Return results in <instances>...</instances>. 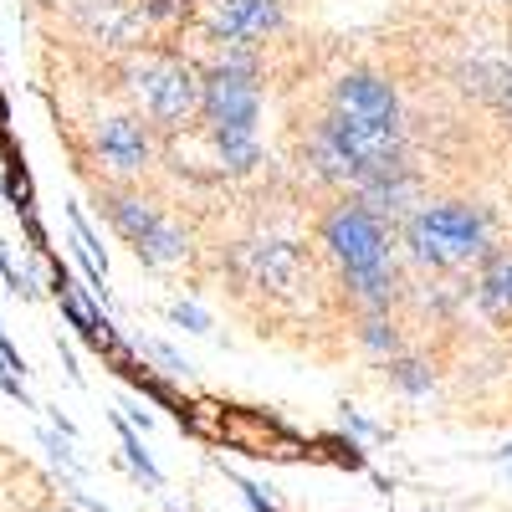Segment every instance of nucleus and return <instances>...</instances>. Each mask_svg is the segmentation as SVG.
<instances>
[{"label": "nucleus", "instance_id": "nucleus-1", "mask_svg": "<svg viewBox=\"0 0 512 512\" xmlns=\"http://www.w3.org/2000/svg\"><path fill=\"white\" fill-rule=\"evenodd\" d=\"M262 67L241 47H221V57L200 72V128L226 175H251L262 164Z\"/></svg>", "mask_w": 512, "mask_h": 512}, {"label": "nucleus", "instance_id": "nucleus-2", "mask_svg": "<svg viewBox=\"0 0 512 512\" xmlns=\"http://www.w3.org/2000/svg\"><path fill=\"white\" fill-rule=\"evenodd\" d=\"M323 246L344 272L354 303L364 313H390L395 303V262H390V231L384 216L364 200V195H344L333 200V210L323 216Z\"/></svg>", "mask_w": 512, "mask_h": 512}, {"label": "nucleus", "instance_id": "nucleus-3", "mask_svg": "<svg viewBox=\"0 0 512 512\" xmlns=\"http://www.w3.org/2000/svg\"><path fill=\"white\" fill-rule=\"evenodd\" d=\"M405 246L415 262L425 267H441V272H456V267H472L492 251V231H487V216L477 205H461V200H436V205H420L410 210L405 221Z\"/></svg>", "mask_w": 512, "mask_h": 512}, {"label": "nucleus", "instance_id": "nucleus-4", "mask_svg": "<svg viewBox=\"0 0 512 512\" xmlns=\"http://www.w3.org/2000/svg\"><path fill=\"white\" fill-rule=\"evenodd\" d=\"M98 210L108 216V226L128 241V251L139 256L144 267H180L185 262V231L164 216V205H154L134 180H118V185H98Z\"/></svg>", "mask_w": 512, "mask_h": 512}, {"label": "nucleus", "instance_id": "nucleus-5", "mask_svg": "<svg viewBox=\"0 0 512 512\" xmlns=\"http://www.w3.org/2000/svg\"><path fill=\"white\" fill-rule=\"evenodd\" d=\"M128 72H134L139 108H144V118L159 128V134H180V128L200 123V67L195 62L154 52V57L134 62Z\"/></svg>", "mask_w": 512, "mask_h": 512}, {"label": "nucleus", "instance_id": "nucleus-6", "mask_svg": "<svg viewBox=\"0 0 512 512\" xmlns=\"http://www.w3.org/2000/svg\"><path fill=\"white\" fill-rule=\"evenodd\" d=\"M154 149H159V128L144 113H113L93 123V154L113 180H139L154 164Z\"/></svg>", "mask_w": 512, "mask_h": 512}, {"label": "nucleus", "instance_id": "nucleus-7", "mask_svg": "<svg viewBox=\"0 0 512 512\" xmlns=\"http://www.w3.org/2000/svg\"><path fill=\"white\" fill-rule=\"evenodd\" d=\"M287 21L282 0H205V31L221 47L256 52L267 36H277Z\"/></svg>", "mask_w": 512, "mask_h": 512}, {"label": "nucleus", "instance_id": "nucleus-8", "mask_svg": "<svg viewBox=\"0 0 512 512\" xmlns=\"http://www.w3.org/2000/svg\"><path fill=\"white\" fill-rule=\"evenodd\" d=\"M477 303L497 323H512V251H487L477 277Z\"/></svg>", "mask_w": 512, "mask_h": 512}, {"label": "nucleus", "instance_id": "nucleus-9", "mask_svg": "<svg viewBox=\"0 0 512 512\" xmlns=\"http://www.w3.org/2000/svg\"><path fill=\"white\" fill-rule=\"evenodd\" d=\"M390 379L400 384L405 395H431V384H436V374L425 369L420 359H390Z\"/></svg>", "mask_w": 512, "mask_h": 512}, {"label": "nucleus", "instance_id": "nucleus-10", "mask_svg": "<svg viewBox=\"0 0 512 512\" xmlns=\"http://www.w3.org/2000/svg\"><path fill=\"white\" fill-rule=\"evenodd\" d=\"M118 436H123V451H128V461H134V472H139V477H144L149 487H159L164 477H159V466L149 461V451L139 446V436H134V425H123V420H118Z\"/></svg>", "mask_w": 512, "mask_h": 512}, {"label": "nucleus", "instance_id": "nucleus-11", "mask_svg": "<svg viewBox=\"0 0 512 512\" xmlns=\"http://www.w3.org/2000/svg\"><path fill=\"white\" fill-rule=\"evenodd\" d=\"M236 487H241V497H246V507L251 512H277V502L262 492V487H256V482H246V477H236Z\"/></svg>", "mask_w": 512, "mask_h": 512}, {"label": "nucleus", "instance_id": "nucleus-12", "mask_svg": "<svg viewBox=\"0 0 512 512\" xmlns=\"http://www.w3.org/2000/svg\"><path fill=\"white\" fill-rule=\"evenodd\" d=\"M175 323H185L190 333H205V328H210V323H205V313H200V308H185V303L175 308Z\"/></svg>", "mask_w": 512, "mask_h": 512}, {"label": "nucleus", "instance_id": "nucleus-13", "mask_svg": "<svg viewBox=\"0 0 512 512\" xmlns=\"http://www.w3.org/2000/svg\"><path fill=\"white\" fill-rule=\"evenodd\" d=\"M82 507H88V512H108V507H98V502H88V497H77Z\"/></svg>", "mask_w": 512, "mask_h": 512}]
</instances>
